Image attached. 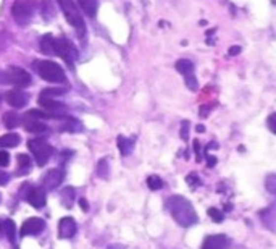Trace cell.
Returning <instances> with one entry per match:
<instances>
[{"instance_id": "obj_1", "label": "cell", "mask_w": 276, "mask_h": 249, "mask_svg": "<svg viewBox=\"0 0 276 249\" xmlns=\"http://www.w3.org/2000/svg\"><path fill=\"white\" fill-rule=\"evenodd\" d=\"M167 206L172 217L174 218V222L181 225V227L187 228L197 223V213L189 199L183 198V196H172L167 201Z\"/></svg>"}, {"instance_id": "obj_2", "label": "cell", "mask_w": 276, "mask_h": 249, "mask_svg": "<svg viewBox=\"0 0 276 249\" xmlns=\"http://www.w3.org/2000/svg\"><path fill=\"white\" fill-rule=\"evenodd\" d=\"M58 5H60V8L63 11L65 18H67V21L74 28V31L78 33V36L81 39L86 37L87 28H86V23L83 20V16H81V10L76 7V3L73 2V0H58Z\"/></svg>"}, {"instance_id": "obj_3", "label": "cell", "mask_w": 276, "mask_h": 249, "mask_svg": "<svg viewBox=\"0 0 276 249\" xmlns=\"http://www.w3.org/2000/svg\"><path fill=\"white\" fill-rule=\"evenodd\" d=\"M37 5L34 0H16L11 7V15L18 26H28L33 21Z\"/></svg>"}, {"instance_id": "obj_4", "label": "cell", "mask_w": 276, "mask_h": 249, "mask_svg": "<svg viewBox=\"0 0 276 249\" xmlns=\"http://www.w3.org/2000/svg\"><path fill=\"white\" fill-rule=\"evenodd\" d=\"M36 70L39 73V76L49 81V83H55V84H60L67 81V74H65L63 68L58 65L55 62H50V60H42L36 63Z\"/></svg>"}, {"instance_id": "obj_5", "label": "cell", "mask_w": 276, "mask_h": 249, "mask_svg": "<svg viewBox=\"0 0 276 249\" xmlns=\"http://www.w3.org/2000/svg\"><path fill=\"white\" fill-rule=\"evenodd\" d=\"M28 147L33 152L34 159H36V164L40 167H44L52 157V154H54V147L44 140H29Z\"/></svg>"}, {"instance_id": "obj_6", "label": "cell", "mask_w": 276, "mask_h": 249, "mask_svg": "<svg viewBox=\"0 0 276 249\" xmlns=\"http://www.w3.org/2000/svg\"><path fill=\"white\" fill-rule=\"evenodd\" d=\"M55 49H57V55L62 57L69 67H73L74 62L78 60V50H76L71 40H68L67 37L55 39Z\"/></svg>"}, {"instance_id": "obj_7", "label": "cell", "mask_w": 276, "mask_h": 249, "mask_svg": "<svg viewBox=\"0 0 276 249\" xmlns=\"http://www.w3.org/2000/svg\"><path fill=\"white\" fill-rule=\"evenodd\" d=\"M5 78H7V83L18 86V88H28V86H31L33 81L31 74L21 67H10L8 71L5 73Z\"/></svg>"}, {"instance_id": "obj_8", "label": "cell", "mask_w": 276, "mask_h": 249, "mask_svg": "<svg viewBox=\"0 0 276 249\" xmlns=\"http://www.w3.org/2000/svg\"><path fill=\"white\" fill-rule=\"evenodd\" d=\"M44 228H45V222H44L42 218H39V217H31V218H28L26 222L21 225L20 235H21V236H36V235H39Z\"/></svg>"}, {"instance_id": "obj_9", "label": "cell", "mask_w": 276, "mask_h": 249, "mask_svg": "<svg viewBox=\"0 0 276 249\" xmlns=\"http://www.w3.org/2000/svg\"><path fill=\"white\" fill-rule=\"evenodd\" d=\"M63 181V172L60 169H52L42 177V188L54 191L62 184Z\"/></svg>"}, {"instance_id": "obj_10", "label": "cell", "mask_w": 276, "mask_h": 249, "mask_svg": "<svg viewBox=\"0 0 276 249\" xmlns=\"http://www.w3.org/2000/svg\"><path fill=\"white\" fill-rule=\"evenodd\" d=\"M5 101H7L8 106H11L13 108H23V107L28 106L29 96L25 91L13 89V91H8L7 94H5Z\"/></svg>"}, {"instance_id": "obj_11", "label": "cell", "mask_w": 276, "mask_h": 249, "mask_svg": "<svg viewBox=\"0 0 276 249\" xmlns=\"http://www.w3.org/2000/svg\"><path fill=\"white\" fill-rule=\"evenodd\" d=\"M26 201H28L33 207H36V209H42V207L45 206V201H47V196H45L44 188L31 186V188L28 189Z\"/></svg>"}, {"instance_id": "obj_12", "label": "cell", "mask_w": 276, "mask_h": 249, "mask_svg": "<svg viewBox=\"0 0 276 249\" xmlns=\"http://www.w3.org/2000/svg\"><path fill=\"white\" fill-rule=\"evenodd\" d=\"M39 106L45 108V112H52V113H60V115H67L68 107L65 106L63 102L57 101V99H50V97H40L39 96Z\"/></svg>"}, {"instance_id": "obj_13", "label": "cell", "mask_w": 276, "mask_h": 249, "mask_svg": "<svg viewBox=\"0 0 276 249\" xmlns=\"http://www.w3.org/2000/svg\"><path fill=\"white\" fill-rule=\"evenodd\" d=\"M231 241L225 235H212L205 238L202 249H230Z\"/></svg>"}, {"instance_id": "obj_14", "label": "cell", "mask_w": 276, "mask_h": 249, "mask_svg": "<svg viewBox=\"0 0 276 249\" xmlns=\"http://www.w3.org/2000/svg\"><path fill=\"white\" fill-rule=\"evenodd\" d=\"M76 228H78V225H76L74 218L63 217L60 220V223H58V236L63 240L71 238V236H74V233H76Z\"/></svg>"}, {"instance_id": "obj_15", "label": "cell", "mask_w": 276, "mask_h": 249, "mask_svg": "<svg viewBox=\"0 0 276 249\" xmlns=\"http://www.w3.org/2000/svg\"><path fill=\"white\" fill-rule=\"evenodd\" d=\"M40 13L45 23H50L57 16V2L55 0H42L40 2Z\"/></svg>"}, {"instance_id": "obj_16", "label": "cell", "mask_w": 276, "mask_h": 249, "mask_svg": "<svg viewBox=\"0 0 276 249\" xmlns=\"http://www.w3.org/2000/svg\"><path fill=\"white\" fill-rule=\"evenodd\" d=\"M39 47H40V52L45 55H57L55 37L52 36V34H44V36L39 39Z\"/></svg>"}, {"instance_id": "obj_17", "label": "cell", "mask_w": 276, "mask_h": 249, "mask_svg": "<svg viewBox=\"0 0 276 249\" xmlns=\"http://www.w3.org/2000/svg\"><path fill=\"white\" fill-rule=\"evenodd\" d=\"M116 144H118V149H120V154L123 157H126L133 152V147L134 144H136V138H126V136H118V140H116Z\"/></svg>"}, {"instance_id": "obj_18", "label": "cell", "mask_w": 276, "mask_h": 249, "mask_svg": "<svg viewBox=\"0 0 276 249\" xmlns=\"http://www.w3.org/2000/svg\"><path fill=\"white\" fill-rule=\"evenodd\" d=\"M79 8L89 16V18H96L97 10H99V0H78Z\"/></svg>"}, {"instance_id": "obj_19", "label": "cell", "mask_w": 276, "mask_h": 249, "mask_svg": "<svg viewBox=\"0 0 276 249\" xmlns=\"http://www.w3.org/2000/svg\"><path fill=\"white\" fill-rule=\"evenodd\" d=\"M60 131L63 133H79V131H83V125H81V121L79 120H76V118H65V121L60 125V128H58Z\"/></svg>"}, {"instance_id": "obj_20", "label": "cell", "mask_w": 276, "mask_h": 249, "mask_svg": "<svg viewBox=\"0 0 276 249\" xmlns=\"http://www.w3.org/2000/svg\"><path fill=\"white\" fill-rule=\"evenodd\" d=\"M25 130L29 133H36V135H42V133H47L49 128H47V125H44L42 121L39 120H25Z\"/></svg>"}, {"instance_id": "obj_21", "label": "cell", "mask_w": 276, "mask_h": 249, "mask_svg": "<svg viewBox=\"0 0 276 249\" xmlns=\"http://www.w3.org/2000/svg\"><path fill=\"white\" fill-rule=\"evenodd\" d=\"M2 121L8 130H15L21 125V117L16 112H5L2 117Z\"/></svg>"}, {"instance_id": "obj_22", "label": "cell", "mask_w": 276, "mask_h": 249, "mask_svg": "<svg viewBox=\"0 0 276 249\" xmlns=\"http://www.w3.org/2000/svg\"><path fill=\"white\" fill-rule=\"evenodd\" d=\"M21 142V138L15 133H8V135H3L0 138V147L10 149V147H16Z\"/></svg>"}, {"instance_id": "obj_23", "label": "cell", "mask_w": 276, "mask_h": 249, "mask_svg": "<svg viewBox=\"0 0 276 249\" xmlns=\"http://www.w3.org/2000/svg\"><path fill=\"white\" fill-rule=\"evenodd\" d=\"M2 230L5 236L8 238L10 243H15L16 241V225L13 220H5V222H2Z\"/></svg>"}, {"instance_id": "obj_24", "label": "cell", "mask_w": 276, "mask_h": 249, "mask_svg": "<svg viewBox=\"0 0 276 249\" xmlns=\"http://www.w3.org/2000/svg\"><path fill=\"white\" fill-rule=\"evenodd\" d=\"M176 71L181 73L183 76H186V74H189V73H194V63L189 60V59H179L178 62H176Z\"/></svg>"}, {"instance_id": "obj_25", "label": "cell", "mask_w": 276, "mask_h": 249, "mask_svg": "<svg viewBox=\"0 0 276 249\" xmlns=\"http://www.w3.org/2000/svg\"><path fill=\"white\" fill-rule=\"evenodd\" d=\"M60 199H62L65 207H71L73 201H74V188H71V186L63 188L62 193H60Z\"/></svg>"}, {"instance_id": "obj_26", "label": "cell", "mask_w": 276, "mask_h": 249, "mask_svg": "<svg viewBox=\"0 0 276 249\" xmlns=\"http://www.w3.org/2000/svg\"><path fill=\"white\" fill-rule=\"evenodd\" d=\"M68 92L67 88H47L40 91V97H50V99H57V97L65 96Z\"/></svg>"}, {"instance_id": "obj_27", "label": "cell", "mask_w": 276, "mask_h": 249, "mask_svg": "<svg viewBox=\"0 0 276 249\" xmlns=\"http://www.w3.org/2000/svg\"><path fill=\"white\" fill-rule=\"evenodd\" d=\"M96 173L101 178H108V173H110V165H108V159H101L97 164V169H96Z\"/></svg>"}, {"instance_id": "obj_28", "label": "cell", "mask_w": 276, "mask_h": 249, "mask_svg": "<svg viewBox=\"0 0 276 249\" xmlns=\"http://www.w3.org/2000/svg\"><path fill=\"white\" fill-rule=\"evenodd\" d=\"M184 83H186L187 89H189V91H192V92L199 91V81H197L196 74H194V73L186 74V76H184Z\"/></svg>"}, {"instance_id": "obj_29", "label": "cell", "mask_w": 276, "mask_h": 249, "mask_svg": "<svg viewBox=\"0 0 276 249\" xmlns=\"http://www.w3.org/2000/svg\"><path fill=\"white\" fill-rule=\"evenodd\" d=\"M147 186L152 189V191H158V189H162L163 188V181H162V178L160 177H157V175H150L147 178Z\"/></svg>"}, {"instance_id": "obj_30", "label": "cell", "mask_w": 276, "mask_h": 249, "mask_svg": "<svg viewBox=\"0 0 276 249\" xmlns=\"http://www.w3.org/2000/svg\"><path fill=\"white\" fill-rule=\"evenodd\" d=\"M16 160H18V165L21 167V172H28L29 169H31V157H29V155L18 154Z\"/></svg>"}, {"instance_id": "obj_31", "label": "cell", "mask_w": 276, "mask_h": 249, "mask_svg": "<svg viewBox=\"0 0 276 249\" xmlns=\"http://www.w3.org/2000/svg\"><path fill=\"white\" fill-rule=\"evenodd\" d=\"M207 213L215 223H221L223 220H225V213H223L221 211H218V209H215V207H210V209L207 211Z\"/></svg>"}, {"instance_id": "obj_32", "label": "cell", "mask_w": 276, "mask_h": 249, "mask_svg": "<svg viewBox=\"0 0 276 249\" xmlns=\"http://www.w3.org/2000/svg\"><path fill=\"white\" fill-rule=\"evenodd\" d=\"M186 183L189 184L191 188H197L199 184H202V181H201V178H199V175L197 173H189V175L186 177Z\"/></svg>"}, {"instance_id": "obj_33", "label": "cell", "mask_w": 276, "mask_h": 249, "mask_svg": "<svg viewBox=\"0 0 276 249\" xmlns=\"http://www.w3.org/2000/svg\"><path fill=\"white\" fill-rule=\"evenodd\" d=\"M189 121L184 120L183 123H181V131H179V136H181V140L183 141H187L189 140Z\"/></svg>"}, {"instance_id": "obj_34", "label": "cell", "mask_w": 276, "mask_h": 249, "mask_svg": "<svg viewBox=\"0 0 276 249\" xmlns=\"http://www.w3.org/2000/svg\"><path fill=\"white\" fill-rule=\"evenodd\" d=\"M265 184H267V189L270 191V193L276 194V177L275 175H268Z\"/></svg>"}, {"instance_id": "obj_35", "label": "cell", "mask_w": 276, "mask_h": 249, "mask_svg": "<svg viewBox=\"0 0 276 249\" xmlns=\"http://www.w3.org/2000/svg\"><path fill=\"white\" fill-rule=\"evenodd\" d=\"M10 164V154L7 150H2L0 152V167H7Z\"/></svg>"}, {"instance_id": "obj_36", "label": "cell", "mask_w": 276, "mask_h": 249, "mask_svg": "<svg viewBox=\"0 0 276 249\" xmlns=\"http://www.w3.org/2000/svg\"><path fill=\"white\" fill-rule=\"evenodd\" d=\"M267 123H268L270 131H272V133H276V113H272V115H270L268 120H267Z\"/></svg>"}, {"instance_id": "obj_37", "label": "cell", "mask_w": 276, "mask_h": 249, "mask_svg": "<svg viewBox=\"0 0 276 249\" xmlns=\"http://www.w3.org/2000/svg\"><path fill=\"white\" fill-rule=\"evenodd\" d=\"M194 152H196L197 162H201L202 160V147H201V142H199V140L194 141Z\"/></svg>"}, {"instance_id": "obj_38", "label": "cell", "mask_w": 276, "mask_h": 249, "mask_svg": "<svg viewBox=\"0 0 276 249\" xmlns=\"http://www.w3.org/2000/svg\"><path fill=\"white\" fill-rule=\"evenodd\" d=\"M10 181V175L7 172H3V170H0V186H5Z\"/></svg>"}, {"instance_id": "obj_39", "label": "cell", "mask_w": 276, "mask_h": 249, "mask_svg": "<svg viewBox=\"0 0 276 249\" xmlns=\"http://www.w3.org/2000/svg\"><path fill=\"white\" fill-rule=\"evenodd\" d=\"M216 162H218V159H216L215 155L207 154V167H208V169H213V167L216 165Z\"/></svg>"}, {"instance_id": "obj_40", "label": "cell", "mask_w": 276, "mask_h": 249, "mask_svg": "<svg viewBox=\"0 0 276 249\" xmlns=\"http://www.w3.org/2000/svg\"><path fill=\"white\" fill-rule=\"evenodd\" d=\"M241 50H242V47H241V45H231L230 50H228V54H230L231 57H234V55H239Z\"/></svg>"}, {"instance_id": "obj_41", "label": "cell", "mask_w": 276, "mask_h": 249, "mask_svg": "<svg viewBox=\"0 0 276 249\" xmlns=\"http://www.w3.org/2000/svg\"><path fill=\"white\" fill-rule=\"evenodd\" d=\"M208 110H210V106H202L201 107V110H199V112H201V117L202 118H207L208 117Z\"/></svg>"}, {"instance_id": "obj_42", "label": "cell", "mask_w": 276, "mask_h": 249, "mask_svg": "<svg viewBox=\"0 0 276 249\" xmlns=\"http://www.w3.org/2000/svg\"><path fill=\"white\" fill-rule=\"evenodd\" d=\"M79 207H81V209H83L84 212L89 211V204H87L86 199H79Z\"/></svg>"}, {"instance_id": "obj_43", "label": "cell", "mask_w": 276, "mask_h": 249, "mask_svg": "<svg viewBox=\"0 0 276 249\" xmlns=\"http://www.w3.org/2000/svg\"><path fill=\"white\" fill-rule=\"evenodd\" d=\"M215 149H218V142H216V141H212V142L207 144V150H208V152H210V150H215Z\"/></svg>"}, {"instance_id": "obj_44", "label": "cell", "mask_w": 276, "mask_h": 249, "mask_svg": "<svg viewBox=\"0 0 276 249\" xmlns=\"http://www.w3.org/2000/svg\"><path fill=\"white\" fill-rule=\"evenodd\" d=\"M107 249H125V246H121V245H110Z\"/></svg>"}, {"instance_id": "obj_45", "label": "cell", "mask_w": 276, "mask_h": 249, "mask_svg": "<svg viewBox=\"0 0 276 249\" xmlns=\"http://www.w3.org/2000/svg\"><path fill=\"white\" fill-rule=\"evenodd\" d=\"M196 131H197V133H204V131H205V126H204V125H197V126H196Z\"/></svg>"}, {"instance_id": "obj_46", "label": "cell", "mask_w": 276, "mask_h": 249, "mask_svg": "<svg viewBox=\"0 0 276 249\" xmlns=\"http://www.w3.org/2000/svg\"><path fill=\"white\" fill-rule=\"evenodd\" d=\"M0 201H2V196H0Z\"/></svg>"}, {"instance_id": "obj_47", "label": "cell", "mask_w": 276, "mask_h": 249, "mask_svg": "<svg viewBox=\"0 0 276 249\" xmlns=\"http://www.w3.org/2000/svg\"><path fill=\"white\" fill-rule=\"evenodd\" d=\"M0 102H2V99H0Z\"/></svg>"}]
</instances>
